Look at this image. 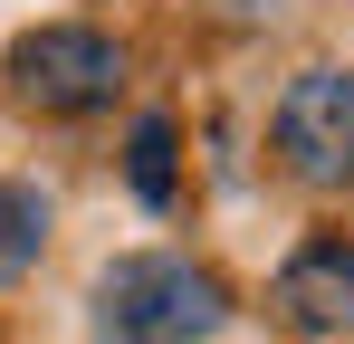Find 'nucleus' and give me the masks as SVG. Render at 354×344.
I'll return each mask as SVG.
<instances>
[{
  "instance_id": "2",
  "label": "nucleus",
  "mask_w": 354,
  "mask_h": 344,
  "mask_svg": "<svg viewBox=\"0 0 354 344\" xmlns=\"http://www.w3.org/2000/svg\"><path fill=\"white\" fill-rule=\"evenodd\" d=\"M10 96L39 115H96L115 106V77H124V48L86 19H48V29H19L10 39Z\"/></svg>"
},
{
  "instance_id": "6",
  "label": "nucleus",
  "mask_w": 354,
  "mask_h": 344,
  "mask_svg": "<svg viewBox=\"0 0 354 344\" xmlns=\"http://www.w3.org/2000/svg\"><path fill=\"white\" fill-rule=\"evenodd\" d=\"M173 115H134V144H124V172H134V201L144 211H173Z\"/></svg>"
},
{
  "instance_id": "3",
  "label": "nucleus",
  "mask_w": 354,
  "mask_h": 344,
  "mask_svg": "<svg viewBox=\"0 0 354 344\" xmlns=\"http://www.w3.org/2000/svg\"><path fill=\"white\" fill-rule=\"evenodd\" d=\"M278 163L306 191H354V67H297L278 96Z\"/></svg>"
},
{
  "instance_id": "1",
  "label": "nucleus",
  "mask_w": 354,
  "mask_h": 344,
  "mask_svg": "<svg viewBox=\"0 0 354 344\" xmlns=\"http://www.w3.org/2000/svg\"><path fill=\"white\" fill-rule=\"evenodd\" d=\"M230 325V287L173 249H134L96 278V344H211Z\"/></svg>"
},
{
  "instance_id": "5",
  "label": "nucleus",
  "mask_w": 354,
  "mask_h": 344,
  "mask_svg": "<svg viewBox=\"0 0 354 344\" xmlns=\"http://www.w3.org/2000/svg\"><path fill=\"white\" fill-rule=\"evenodd\" d=\"M48 258V191L39 182H0V296Z\"/></svg>"
},
{
  "instance_id": "4",
  "label": "nucleus",
  "mask_w": 354,
  "mask_h": 344,
  "mask_svg": "<svg viewBox=\"0 0 354 344\" xmlns=\"http://www.w3.org/2000/svg\"><path fill=\"white\" fill-rule=\"evenodd\" d=\"M268 306H278V325L306 344H345L354 335V239H306L278 287H268Z\"/></svg>"
}]
</instances>
